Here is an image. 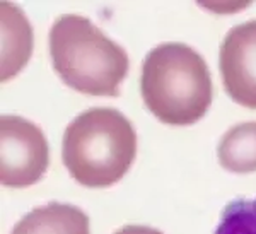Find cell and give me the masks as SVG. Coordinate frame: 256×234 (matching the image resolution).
<instances>
[{
	"instance_id": "obj_1",
	"label": "cell",
	"mask_w": 256,
	"mask_h": 234,
	"mask_svg": "<svg viewBox=\"0 0 256 234\" xmlns=\"http://www.w3.org/2000/svg\"><path fill=\"white\" fill-rule=\"evenodd\" d=\"M140 92L158 120L186 126L208 112L214 84L207 62L196 50L184 43H160L142 64Z\"/></svg>"
},
{
	"instance_id": "obj_2",
	"label": "cell",
	"mask_w": 256,
	"mask_h": 234,
	"mask_svg": "<svg viewBox=\"0 0 256 234\" xmlns=\"http://www.w3.org/2000/svg\"><path fill=\"white\" fill-rule=\"evenodd\" d=\"M137 134L114 108H90L65 128L62 159L70 176L89 188L118 183L135 161Z\"/></svg>"
},
{
	"instance_id": "obj_3",
	"label": "cell",
	"mask_w": 256,
	"mask_h": 234,
	"mask_svg": "<svg viewBox=\"0 0 256 234\" xmlns=\"http://www.w3.org/2000/svg\"><path fill=\"white\" fill-rule=\"evenodd\" d=\"M50 55L62 80L89 96H118L130 65L126 52L79 14L55 19L50 30Z\"/></svg>"
},
{
	"instance_id": "obj_4",
	"label": "cell",
	"mask_w": 256,
	"mask_h": 234,
	"mask_svg": "<svg viewBox=\"0 0 256 234\" xmlns=\"http://www.w3.org/2000/svg\"><path fill=\"white\" fill-rule=\"evenodd\" d=\"M0 180L4 186L38 183L50 166V147L38 125L16 114L0 118Z\"/></svg>"
},
{
	"instance_id": "obj_5",
	"label": "cell",
	"mask_w": 256,
	"mask_h": 234,
	"mask_svg": "<svg viewBox=\"0 0 256 234\" xmlns=\"http://www.w3.org/2000/svg\"><path fill=\"white\" fill-rule=\"evenodd\" d=\"M218 67L230 100L256 110V19L229 30L220 44Z\"/></svg>"
},
{
	"instance_id": "obj_6",
	"label": "cell",
	"mask_w": 256,
	"mask_h": 234,
	"mask_svg": "<svg viewBox=\"0 0 256 234\" xmlns=\"http://www.w3.org/2000/svg\"><path fill=\"white\" fill-rule=\"evenodd\" d=\"M10 234H90L89 217L76 205L52 202L28 212Z\"/></svg>"
},
{
	"instance_id": "obj_7",
	"label": "cell",
	"mask_w": 256,
	"mask_h": 234,
	"mask_svg": "<svg viewBox=\"0 0 256 234\" xmlns=\"http://www.w3.org/2000/svg\"><path fill=\"white\" fill-rule=\"evenodd\" d=\"M2 28H4V64L2 80L14 77L22 65L30 60L32 48V31L20 12L12 4H2Z\"/></svg>"
},
{
	"instance_id": "obj_8",
	"label": "cell",
	"mask_w": 256,
	"mask_h": 234,
	"mask_svg": "<svg viewBox=\"0 0 256 234\" xmlns=\"http://www.w3.org/2000/svg\"><path fill=\"white\" fill-rule=\"evenodd\" d=\"M218 162L230 173L256 171V122L239 123L222 135L217 147Z\"/></svg>"
},
{
	"instance_id": "obj_9",
	"label": "cell",
	"mask_w": 256,
	"mask_h": 234,
	"mask_svg": "<svg viewBox=\"0 0 256 234\" xmlns=\"http://www.w3.org/2000/svg\"><path fill=\"white\" fill-rule=\"evenodd\" d=\"M216 234H256V198H236L227 204Z\"/></svg>"
},
{
	"instance_id": "obj_10",
	"label": "cell",
	"mask_w": 256,
	"mask_h": 234,
	"mask_svg": "<svg viewBox=\"0 0 256 234\" xmlns=\"http://www.w3.org/2000/svg\"><path fill=\"white\" fill-rule=\"evenodd\" d=\"M114 234H162L160 231L148 226H125V228L118 229Z\"/></svg>"
}]
</instances>
